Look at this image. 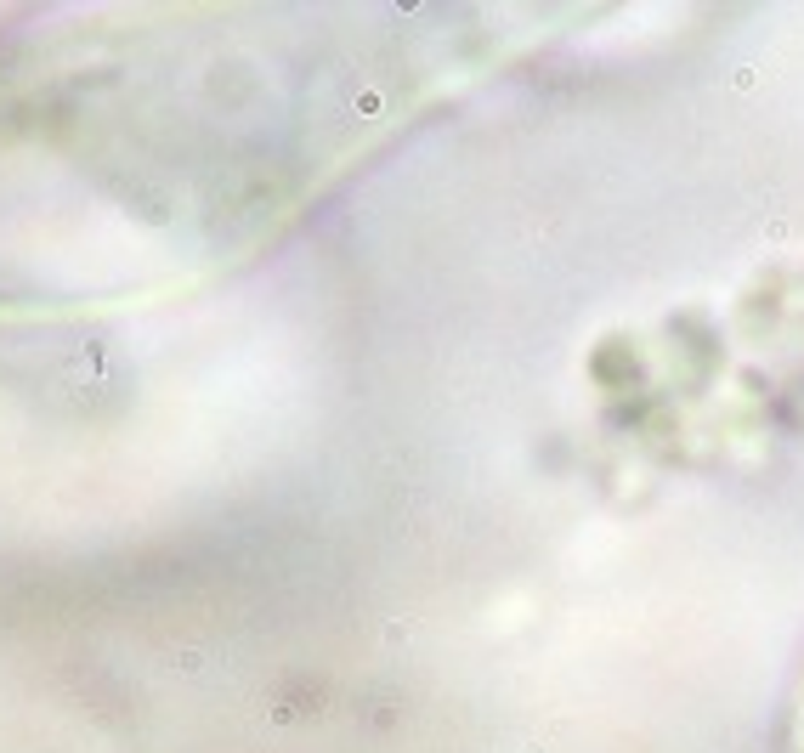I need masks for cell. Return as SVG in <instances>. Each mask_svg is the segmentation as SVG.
<instances>
[{
	"label": "cell",
	"mask_w": 804,
	"mask_h": 753,
	"mask_svg": "<svg viewBox=\"0 0 804 753\" xmlns=\"http://www.w3.org/2000/svg\"><path fill=\"white\" fill-rule=\"evenodd\" d=\"M793 753H804V691H798V725H793Z\"/></svg>",
	"instance_id": "1"
}]
</instances>
